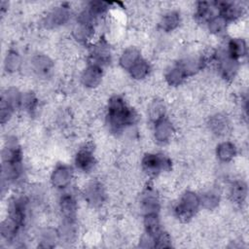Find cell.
Masks as SVG:
<instances>
[{
    "mask_svg": "<svg viewBox=\"0 0 249 249\" xmlns=\"http://www.w3.org/2000/svg\"><path fill=\"white\" fill-rule=\"evenodd\" d=\"M135 121V113L125 105L121 97L111 98L108 106V123L112 130L121 131L126 125L134 124Z\"/></svg>",
    "mask_w": 249,
    "mask_h": 249,
    "instance_id": "6da1fadb",
    "label": "cell"
},
{
    "mask_svg": "<svg viewBox=\"0 0 249 249\" xmlns=\"http://www.w3.org/2000/svg\"><path fill=\"white\" fill-rule=\"evenodd\" d=\"M200 205L199 196L193 192H187L181 197L179 204L177 205L175 211L181 220L187 221L193 217Z\"/></svg>",
    "mask_w": 249,
    "mask_h": 249,
    "instance_id": "7a4b0ae2",
    "label": "cell"
},
{
    "mask_svg": "<svg viewBox=\"0 0 249 249\" xmlns=\"http://www.w3.org/2000/svg\"><path fill=\"white\" fill-rule=\"evenodd\" d=\"M142 166L147 173L155 175L161 170L169 169L170 161L163 156L148 154L142 160Z\"/></svg>",
    "mask_w": 249,
    "mask_h": 249,
    "instance_id": "3957f363",
    "label": "cell"
},
{
    "mask_svg": "<svg viewBox=\"0 0 249 249\" xmlns=\"http://www.w3.org/2000/svg\"><path fill=\"white\" fill-rule=\"evenodd\" d=\"M105 193L103 187L98 182H91L85 191V198L93 206L101 204L104 200Z\"/></svg>",
    "mask_w": 249,
    "mask_h": 249,
    "instance_id": "277c9868",
    "label": "cell"
},
{
    "mask_svg": "<svg viewBox=\"0 0 249 249\" xmlns=\"http://www.w3.org/2000/svg\"><path fill=\"white\" fill-rule=\"evenodd\" d=\"M101 77H102L101 67L95 64H91L89 67H87L83 72L82 82L85 86L93 88L100 83Z\"/></svg>",
    "mask_w": 249,
    "mask_h": 249,
    "instance_id": "5b68a950",
    "label": "cell"
},
{
    "mask_svg": "<svg viewBox=\"0 0 249 249\" xmlns=\"http://www.w3.org/2000/svg\"><path fill=\"white\" fill-rule=\"evenodd\" d=\"M72 178L71 169L66 165H60L52 174V183L56 188H65Z\"/></svg>",
    "mask_w": 249,
    "mask_h": 249,
    "instance_id": "8992f818",
    "label": "cell"
},
{
    "mask_svg": "<svg viewBox=\"0 0 249 249\" xmlns=\"http://www.w3.org/2000/svg\"><path fill=\"white\" fill-rule=\"evenodd\" d=\"M155 138L159 143H165L167 142L173 132V128L171 124L165 120L161 119L159 122L155 123Z\"/></svg>",
    "mask_w": 249,
    "mask_h": 249,
    "instance_id": "52a82bcc",
    "label": "cell"
},
{
    "mask_svg": "<svg viewBox=\"0 0 249 249\" xmlns=\"http://www.w3.org/2000/svg\"><path fill=\"white\" fill-rule=\"evenodd\" d=\"M219 67L225 78H232L237 71V60L231 57L227 53L219 57Z\"/></svg>",
    "mask_w": 249,
    "mask_h": 249,
    "instance_id": "ba28073f",
    "label": "cell"
},
{
    "mask_svg": "<svg viewBox=\"0 0 249 249\" xmlns=\"http://www.w3.org/2000/svg\"><path fill=\"white\" fill-rule=\"evenodd\" d=\"M69 18V11L65 7H58L53 10L46 18L48 26H58L64 24Z\"/></svg>",
    "mask_w": 249,
    "mask_h": 249,
    "instance_id": "9c48e42d",
    "label": "cell"
},
{
    "mask_svg": "<svg viewBox=\"0 0 249 249\" xmlns=\"http://www.w3.org/2000/svg\"><path fill=\"white\" fill-rule=\"evenodd\" d=\"M60 210L65 220L74 221L76 216L77 204L71 195H64L60 199Z\"/></svg>",
    "mask_w": 249,
    "mask_h": 249,
    "instance_id": "30bf717a",
    "label": "cell"
},
{
    "mask_svg": "<svg viewBox=\"0 0 249 249\" xmlns=\"http://www.w3.org/2000/svg\"><path fill=\"white\" fill-rule=\"evenodd\" d=\"M219 9H220V16L227 22L236 19L242 14V8H240V6L234 3H227V2L220 3Z\"/></svg>",
    "mask_w": 249,
    "mask_h": 249,
    "instance_id": "8fae6325",
    "label": "cell"
},
{
    "mask_svg": "<svg viewBox=\"0 0 249 249\" xmlns=\"http://www.w3.org/2000/svg\"><path fill=\"white\" fill-rule=\"evenodd\" d=\"M93 34V24L91 22L79 20L73 29L74 37L82 42L89 40Z\"/></svg>",
    "mask_w": 249,
    "mask_h": 249,
    "instance_id": "7c38bea8",
    "label": "cell"
},
{
    "mask_svg": "<svg viewBox=\"0 0 249 249\" xmlns=\"http://www.w3.org/2000/svg\"><path fill=\"white\" fill-rule=\"evenodd\" d=\"M209 126L210 129L218 135H224L230 130V123L223 115L212 116L209 120Z\"/></svg>",
    "mask_w": 249,
    "mask_h": 249,
    "instance_id": "4fadbf2b",
    "label": "cell"
},
{
    "mask_svg": "<svg viewBox=\"0 0 249 249\" xmlns=\"http://www.w3.org/2000/svg\"><path fill=\"white\" fill-rule=\"evenodd\" d=\"M76 165L83 171L90 170L94 165V158L89 149L81 150L76 156Z\"/></svg>",
    "mask_w": 249,
    "mask_h": 249,
    "instance_id": "5bb4252c",
    "label": "cell"
},
{
    "mask_svg": "<svg viewBox=\"0 0 249 249\" xmlns=\"http://www.w3.org/2000/svg\"><path fill=\"white\" fill-rule=\"evenodd\" d=\"M91 58L94 61L95 65H98L101 67V64H104L108 62L110 59V52L108 47L104 43H99L97 44L93 49L91 53Z\"/></svg>",
    "mask_w": 249,
    "mask_h": 249,
    "instance_id": "9a60e30c",
    "label": "cell"
},
{
    "mask_svg": "<svg viewBox=\"0 0 249 249\" xmlns=\"http://www.w3.org/2000/svg\"><path fill=\"white\" fill-rule=\"evenodd\" d=\"M228 54L234 58V59H238L242 56L245 55L246 53V44L242 39L236 38V39H232L230 41L229 43V47H228Z\"/></svg>",
    "mask_w": 249,
    "mask_h": 249,
    "instance_id": "2e32d148",
    "label": "cell"
},
{
    "mask_svg": "<svg viewBox=\"0 0 249 249\" xmlns=\"http://www.w3.org/2000/svg\"><path fill=\"white\" fill-rule=\"evenodd\" d=\"M140 58L141 57H140L139 52L134 48H130L124 52V53L120 58V63L122 67L129 70Z\"/></svg>",
    "mask_w": 249,
    "mask_h": 249,
    "instance_id": "e0dca14e",
    "label": "cell"
},
{
    "mask_svg": "<svg viewBox=\"0 0 249 249\" xmlns=\"http://www.w3.org/2000/svg\"><path fill=\"white\" fill-rule=\"evenodd\" d=\"M20 98L21 94L18 93V91L15 89H10L4 93L1 100V105L8 107L9 109L13 110L16 107L19 106L20 104Z\"/></svg>",
    "mask_w": 249,
    "mask_h": 249,
    "instance_id": "ac0fdd59",
    "label": "cell"
},
{
    "mask_svg": "<svg viewBox=\"0 0 249 249\" xmlns=\"http://www.w3.org/2000/svg\"><path fill=\"white\" fill-rule=\"evenodd\" d=\"M53 66L52 60L46 55H36L32 59V67L38 74H47Z\"/></svg>",
    "mask_w": 249,
    "mask_h": 249,
    "instance_id": "d6986e66",
    "label": "cell"
},
{
    "mask_svg": "<svg viewBox=\"0 0 249 249\" xmlns=\"http://www.w3.org/2000/svg\"><path fill=\"white\" fill-rule=\"evenodd\" d=\"M236 154L235 146L231 142H223L217 147V156L223 161L231 160Z\"/></svg>",
    "mask_w": 249,
    "mask_h": 249,
    "instance_id": "ffe728a7",
    "label": "cell"
},
{
    "mask_svg": "<svg viewBox=\"0 0 249 249\" xmlns=\"http://www.w3.org/2000/svg\"><path fill=\"white\" fill-rule=\"evenodd\" d=\"M187 74L185 72V70L183 69V67L178 64L177 66L173 67L171 70H169L166 74V80L168 82L169 85L172 86H178L180 85L185 78H187Z\"/></svg>",
    "mask_w": 249,
    "mask_h": 249,
    "instance_id": "44dd1931",
    "label": "cell"
},
{
    "mask_svg": "<svg viewBox=\"0 0 249 249\" xmlns=\"http://www.w3.org/2000/svg\"><path fill=\"white\" fill-rule=\"evenodd\" d=\"M179 22H180L179 14L176 12H168L162 17L160 20V27L165 31H170L176 28Z\"/></svg>",
    "mask_w": 249,
    "mask_h": 249,
    "instance_id": "7402d4cb",
    "label": "cell"
},
{
    "mask_svg": "<svg viewBox=\"0 0 249 249\" xmlns=\"http://www.w3.org/2000/svg\"><path fill=\"white\" fill-rule=\"evenodd\" d=\"M142 208L145 211L146 214L148 213H157L159 209V200L157 196L152 194L151 192H148L143 199H142Z\"/></svg>",
    "mask_w": 249,
    "mask_h": 249,
    "instance_id": "603a6c76",
    "label": "cell"
},
{
    "mask_svg": "<svg viewBox=\"0 0 249 249\" xmlns=\"http://www.w3.org/2000/svg\"><path fill=\"white\" fill-rule=\"evenodd\" d=\"M150 70V66L148 64V62L142 58H140L130 69L129 72L131 74V76L135 79H142L144 77H146L149 73Z\"/></svg>",
    "mask_w": 249,
    "mask_h": 249,
    "instance_id": "cb8c5ba5",
    "label": "cell"
},
{
    "mask_svg": "<svg viewBox=\"0 0 249 249\" xmlns=\"http://www.w3.org/2000/svg\"><path fill=\"white\" fill-rule=\"evenodd\" d=\"M231 195L232 197V200H234L235 202H242L247 195V188L246 185L243 182H236L233 184V186L231 187Z\"/></svg>",
    "mask_w": 249,
    "mask_h": 249,
    "instance_id": "d4e9b609",
    "label": "cell"
},
{
    "mask_svg": "<svg viewBox=\"0 0 249 249\" xmlns=\"http://www.w3.org/2000/svg\"><path fill=\"white\" fill-rule=\"evenodd\" d=\"M149 115H150L151 120L154 121L155 123L163 119V115H164V106H163V104L160 101L153 102L150 106V109H149Z\"/></svg>",
    "mask_w": 249,
    "mask_h": 249,
    "instance_id": "484cf974",
    "label": "cell"
},
{
    "mask_svg": "<svg viewBox=\"0 0 249 249\" xmlns=\"http://www.w3.org/2000/svg\"><path fill=\"white\" fill-rule=\"evenodd\" d=\"M199 201H200V204L203 205L205 208L212 209L218 205L219 197L215 193L208 192L203 194L201 196H199Z\"/></svg>",
    "mask_w": 249,
    "mask_h": 249,
    "instance_id": "4316f807",
    "label": "cell"
},
{
    "mask_svg": "<svg viewBox=\"0 0 249 249\" xmlns=\"http://www.w3.org/2000/svg\"><path fill=\"white\" fill-rule=\"evenodd\" d=\"M211 5L208 2H199L196 9V17L201 20H210L211 17Z\"/></svg>",
    "mask_w": 249,
    "mask_h": 249,
    "instance_id": "83f0119b",
    "label": "cell"
},
{
    "mask_svg": "<svg viewBox=\"0 0 249 249\" xmlns=\"http://www.w3.org/2000/svg\"><path fill=\"white\" fill-rule=\"evenodd\" d=\"M36 103H37V99L32 92H26L21 94L19 106H21L24 110L26 111L34 110Z\"/></svg>",
    "mask_w": 249,
    "mask_h": 249,
    "instance_id": "f1b7e54d",
    "label": "cell"
},
{
    "mask_svg": "<svg viewBox=\"0 0 249 249\" xmlns=\"http://www.w3.org/2000/svg\"><path fill=\"white\" fill-rule=\"evenodd\" d=\"M20 65V57L16 52H11L6 57L5 67L9 71H16Z\"/></svg>",
    "mask_w": 249,
    "mask_h": 249,
    "instance_id": "f546056e",
    "label": "cell"
},
{
    "mask_svg": "<svg viewBox=\"0 0 249 249\" xmlns=\"http://www.w3.org/2000/svg\"><path fill=\"white\" fill-rule=\"evenodd\" d=\"M227 21L221 17H213L210 20H208V27L209 30L213 33H219L222 32L226 27Z\"/></svg>",
    "mask_w": 249,
    "mask_h": 249,
    "instance_id": "4dcf8cb0",
    "label": "cell"
},
{
    "mask_svg": "<svg viewBox=\"0 0 249 249\" xmlns=\"http://www.w3.org/2000/svg\"><path fill=\"white\" fill-rule=\"evenodd\" d=\"M75 235H76V231L73 225V221L66 220L65 224L61 229V236L67 241H70L75 237Z\"/></svg>",
    "mask_w": 249,
    "mask_h": 249,
    "instance_id": "1f68e13d",
    "label": "cell"
},
{
    "mask_svg": "<svg viewBox=\"0 0 249 249\" xmlns=\"http://www.w3.org/2000/svg\"><path fill=\"white\" fill-rule=\"evenodd\" d=\"M57 239V234L53 230H47L42 236V242L45 243V247H52Z\"/></svg>",
    "mask_w": 249,
    "mask_h": 249,
    "instance_id": "d6a6232c",
    "label": "cell"
}]
</instances>
